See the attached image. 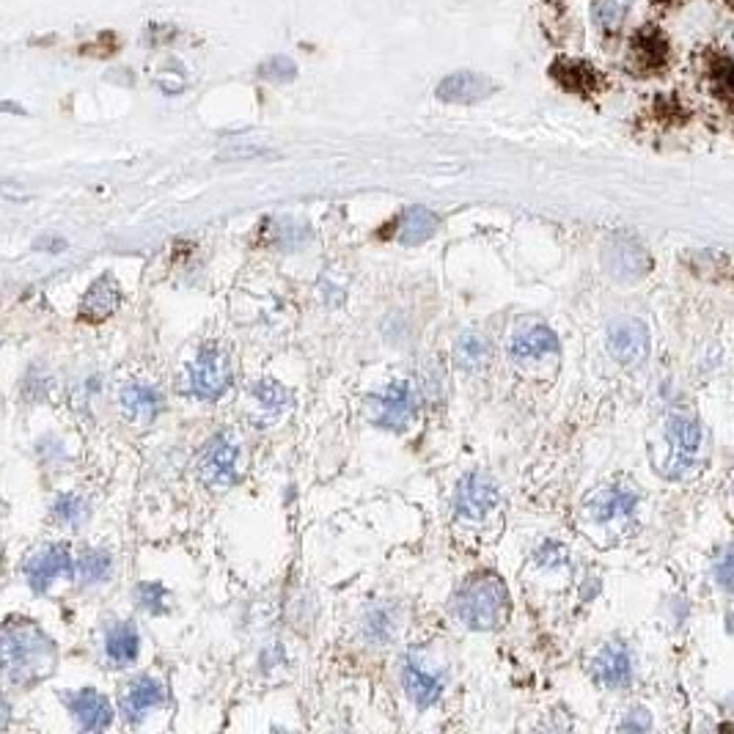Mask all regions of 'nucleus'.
<instances>
[{
    "mask_svg": "<svg viewBox=\"0 0 734 734\" xmlns=\"http://www.w3.org/2000/svg\"><path fill=\"white\" fill-rule=\"evenodd\" d=\"M111 567H113L111 553L94 550V553H86V556L77 561L75 575L80 578L83 583H100V581H105L107 575H111Z\"/></svg>",
    "mask_w": 734,
    "mask_h": 734,
    "instance_id": "nucleus-25",
    "label": "nucleus"
},
{
    "mask_svg": "<svg viewBox=\"0 0 734 734\" xmlns=\"http://www.w3.org/2000/svg\"><path fill=\"white\" fill-rule=\"evenodd\" d=\"M231 366L226 355L215 347H204L188 369V394L195 400L215 402L229 391Z\"/></svg>",
    "mask_w": 734,
    "mask_h": 734,
    "instance_id": "nucleus-3",
    "label": "nucleus"
},
{
    "mask_svg": "<svg viewBox=\"0 0 734 734\" xmlns=\"http://www.w3.org/2000/svg\"><path fill=\"white\" fill-rule=\"evenodd\" d=\"M594 680L608 691H622L633 682V658L624 644H608L597 653L592 663Z\"/></svg>",
    "mask_w": 734,
    "mask_h": 734,
    "instance_id": "nucleus-12",
    "label": "nucleus"
},
{
    "mask_svg": "<svg viewBox=\"0 0 734 734\" xmlns=\"http://www.w3.org/2000/svg\"><path fill=\"white\" fill-rule=\"evenodd\" d=\"M364 630L366 638H369L371 644H385V641H391V635H394V611L388 606H375L366 613Z\"/></svg>",
    "mask_w": 734,
    "mask_h": 734,
    "instance_id": "nucleus-26",
    "label": "nucleus"
},
{
    "mask_svg": "<svg viewBox=\"0 0 734 734\" xmlns=\"http://www.w3.org/2000/svg\"><path fill=\"white\" fill-rule=\"evenodd\" d=\"M237 457H240V443L231 432L210 438L199 457V477L206 488H229L237 482Z\"/></svg>",
    "mask_w": 734,
    "mask_h": 734,
    "instance_id": "nucleus-5",
    "label": "nucleus"
},
{
    "mask_svg": "<svg viewBox=\"0 0 734 734\" xmlns=\"http://www.w3.org/2000/svg\"><path fill=\"white\" fill-rule=\"evenodd\" d=\"M701 438H705V432H701V423L696 418L682 416V413H674V416L666 418V441L671 446V463L666 468L669 477H676V473L691 468V459L699 452Z\"/></svg>",
    "mask_w": 734,
    "mask_h": 734,
    "instance_id": "nucleus-7",
    "label": "nucleus"
},
{
    "mask_svg": "<svg viewBox=\"0 0 734 734\" xmlns=\"http://www.w3.org/2000/svg\"><path fill=\"white\" fill-rule=\"evenodd\" d=\"M66 707L72 710V716L77 718L80 729L86 732H102L113 723V710L111 701L102 694H97L94 687H83V691H72L64 696Z\"/></svg>",
    "mask_w": 734,
    "mask_h": 734,
    "instance_id": "nucleus-13",
    "label": "nucleus"
},
{
    "mask_svg": "<svg viewBox=\"0 0 734 734\" xmlns=\"http://www.w3.org/2000/svg\"><path fill=\"white\" fill-rule=\"evenodd\" d=\"M454 360H457L459 369L465 371H479L488 366L490 360V341L482 333H463L454 344Z\"/></svg>",
    "mask_w": 734,
    "mask_h": 734,
    "instance_id": "nucleus-21",
    "label": "nucleus"
},
{
    "mask_svg": "<svg viewBox=\"0 0 734 734\" xmlns=\"http://www.w3.org/2000/svg\"><path fill=\"white\" fill-rule=\"evenodd\" d=\"M603 265H606L608 276L617 278V281H638L649 270V256H646L644 248L638 245L630 237H617L606 245L603 251Z\"/></svg>",
    "mask_w": 734,
    "mask_h": 734,
    "instance_id": "nucleus-9",
    "label": "nucleus"
},
{
    "mask_svg": "<svg viewBox=\"0 0 734 734\" xmlns=\"http://www.w3.org/2000/svg\"><path fill=\"white\" fill-rule=\"evenodd\" d=\"M553 353H558V339L545 325H534V328L517 333L515 341H511V355L520 360L545 358V355Z\"/></svg>",
    "mask_w": 734,
    "mask_h": 734,
    "instance_id": "nucleus-18",
    "label": "nucleus"
},
{
    "mask_svg": "<svg viewBox=\"0 0 734 734\" xmlns=\"http://www.w3.org/2000/svg\"><path fill=\"white\" fill-rule=\"evenodd\" d=\"M619 729H622V732H649V729H653V718H649V712L638 707V710L628 712V718L619 723Z\"/></svg>",
    "mask_w": 734,
    "mask_h": 734,
    "instance_id": "nucleus-33",
    "label": "nucleus"
},
{
    "mask_svg": "<svg viewBox=\"0 0 734 734\" xmlns=\"http://www.w3.org/2000/svg\"><path fill=\"white\" fill-rule=\"evenodd\" d=\"M258 75L270 83H292L298 77V64L289 55H273V59H267L262 64Z\"/></svg>",
    "mask_w": 734,
    "mask_h": 734,
    "instance_id": "nucleus-29",
    "label": "nucleus"
},
{
    "mask_svg": "<svg viewBox=\"0 0 734 734\" xmlns=\"http://www.w3.org/2000/svg\"><path fill=\"white\" fill-rule=\"evenodd\" d=\"M454 617L470 630H498L509 617V592L493 572L470 575L452 599Z\"/></svg>",
    "mask_w": 734,
    "mask_h": 734,
    "instance_id": "nucleus-2",
    "label": "nucleus"
},
{
    "mask_svg": "<svg viewBox=\"0 0 734 734\" xmlns=\"http://www.w3.org/2000/svg\"><path fill=\"white\" fill-rule=\"evenodd\" d=\"M624 12H628V9H624V3H619V0H594L592 7L594 23L606 30L619 28L624 20Z\"/></svg>",
    "mask_w": 734,
    "mask_h": 734,
    "instance_id": "nucleus-28",
    "label": "nucleus"
},
{
    "mask_svg": "<svg viewBox=\"0 0 734 734\" xmlns=\"http://www.w3.org/2000/svg\"><path fill=\"white\" fill-rule=\"evenodd\" d=\"M23 570H25V578H28L30 589H34L36 594H45L55 578L72 575L75 567H72L69 547L50 545V547H45V550L34 553V556L25 561Z\"/></svg>",
    "mask_w": 734,
    "mask_h": 734,
    "instance_id": "nucleus-10",
    "label": "nucleus"
},
{
    "mask_svg": "<svg viewBox=\"0 0 734 734\" xmlns=\"http://www.w3.org/2000/svg\"><path fill=\"white\" fill-rule=\"evenodd\" d=\"M712 578L726 594H734V545L721 547L712 558Z\"/></svg>",
    "mask_w": 734,
    "mask_h": 734,
    "instance_id": "nucleus-27",
    "label": "nucleus"
},
{
    "mask_svg": "<svg viewBox=\"0 0 734 734\" xmlns=\"http://www.w3.org/2000/svg\"><path fill=\"white\" fill-rule=\"evenodd\" d=\"M118 303H122V289H118L116 278H113L111 273H105V276L97 278V281L86 289V294H83L80 317L86 319V322H102V319H107L111 314H116Z\"/></svg>",
    "mask_w": 734,
    "mask_h": 734,
    "instance_id": "nucleus-15",
    "label": "nucleus"
},
{
    "mask_svg": "<svg viewBox=\"0 0 734 734\" xmlns=\"http://www.w3.org/2000/svg\"><path fill=\"white\" fill-rule=\"evenodd\" d=\"M536 561H540L542 567H561L567 565V550L558 542H545V545L540 547V553H536Z\"/></svg>",
    "mask_w": 734,
    "mask_h": 734,
    "instance_id": "nucleus-32",
    "label": "nucleus"
},
{
    "mask_svg": "<svg viewBox=\"0 0 734 734\" xmlns=\"http://www.w3.org/2000/svg\"><path fill=\"white\" fill-rule=\"evenodd\" d=\"M165 599H168V592H165L163 583L149 581L138 586V603H141L149 613H165Z\"/></svg>",
    "mask_w": 734,
    "mask_h": 734,
    "instance_id": "nucleus-31",
    "label": "nucleus"
},
{
    "mask_svg": "<svg viewBox=\"0 0 734 734\" xmlns=\"http://www.w3.org/2000/svg\"><path fill=\"white\" fill-rule=\"evenodd\" d=\"M438 229H441V218L435 212L427 210V206H410L400 218V226H396V240L402 245H421Z\"/></svg>",
    "mask_w": 734,
    "mask_h": 734,
    "instance_id": "nucleus-17",
    "label": "nucleus"
},
{
    "mask_svg": "<svg viewBox=\"0 0 734 734\" xmlns=\"http://www.w3.org/2000/svg\"><path fill=\"white\" fill-rule=\"evenodd\" d=\"M253 396H256L258 405L267 407V410H283V407H289V400H292V396L273 380L258 382V385L253 388Z\"/></svg>",
    "mask_w": 734,
    "mask_h": 734,
    "instance_id": "nucleus-30",
    "label": "nucleus"
},
{
    "mask_svg": "<svg viewBox=\"0 0 734 734\" xmlns=\"http://www.w3.org/2000/svg\"><path fill=\"white\" fill-rule=\"evenodd\" d=\"M553 77H556L567 91H592L594 83H597V75L592 72V66L570 59H558L556 64H553Z\"/></svg>",
    "mask_w": 734,
    "mask_h": 734,
    "instance_id": "nucleus-23",
    "label": "nucleus"
},
{
    "mask_svg": "<svg viewBox=\"0 0 734 734\" xmlns=\"http://www.w3.org/2000/svg\"><path fill=\"white\" fill-rule=\"evenodd\" d=\"M495 91L493 80L479 72H454V75L443 77L438 83V100L448 102V105H477L484 102Z\"/></svg>",
    "mask_w": 734,
    "mask_h": 734,
    "instance_id": "nucleus-11",
    "label": "nucleus"
},
{
    "mask_svg": "<svg viewBox=\"0 0 734 734\" xmlns=\"http://www.w3.org/2000/svg\"><path fill=\"white\" fill-rule=\"evenodd\" d=\"M165 701V687L160 685L157 680L152 676H138V680L129 682L127 687L122 691V699H118V707H122L124 718L129 723H141L143 716L154 707H160Z\"/></svg>",
    "mask_w": 734,
    "mask_h": 734,
    "instance_id": "nucleus-14",
    "label": "nucleus"
},
{
    "mask_svg": "<svg viewBox=\"0 0 734 734\" xmlns=\"http://www.w3.org/2000/svg\"><path fill=\"white\" fill-rule=\"evenodd\" d=\"M122 410L127 413L129 418H152L157 416L160 407H163V396L154 385H147V382H129V385L122 388Z\"/></svg>",
    "mask_w": 734,
    "mask_h": 734,
    "instance_id": "nucleus-19",
    "label": "nucleus"
},
{
    "mask_svg": "<svg viewBox=\"0 0 734 734\" xmlns=\"http://www.w3.org/2000/svg\"><path fill=\"white\" fill-rule=\"evenodd\" d=\"M55 663H59V653L53 638L34 622L20 619L3 628V666L14 685H36L53 674Z\"/></svg>",
    "mask_w": 734,
    "mask_h": 734,
    "instance_id": "nucleus-1",
    "label": "nucleus"
},
{
    "mask_svg": "<svg viewBox=\"0 0 734 734\" xmlns=\"http://www.w3.org/2000/svg\"><path fill=\"white\" fill-rule=\"evenodd\" d=\"M635 506H638V495L630 490H606V493L594 495L592 515L597 520H613V517L633 515Z\"/></svg>",
    "mask_w": 734,
    "mask_h": 734,
    "instance_id": "nucleus-22",
    "label": "nucleus"
},
{
    "mask_svg": "<svg viewBox=\"0 0 734 734\" xmlns=\"http://www.w3.org/2000/svg\"><path fill=\"white\" fill-rule=\"evenodd\" d=\"M53 515L61 526H66V529H77V526H83V520L89 517V506H86V501L77 493H64L55 498Z\"/></svg>",
    "mask_w": 734,
    "mask_h": 734,
    "instance_id": "nucleus-24",
    "label": "nucleus"
},
{
    "mask_svg": "<svg viewBox=\"0 0 734 734\" xmlns=\"http://www.w3.org/2000/svg\"><path fill=\"white\" fill-rule=\"evenodd\" d=\"M402 685H405L407 696H410V701L418 710H427L443 696L441 676L418 666L416 660H405V666H402Z\"/></svg>",
    "mask_w": 734,
    "mask_h": 734,
    "instance_id": "nucleus-16",
    "label": "nucleus"
},
{
    "mask_svg": "<svg viewBox=\"0 0 734 734\" xmlns=\"http://www.w3.org/2000/svg\"><path fill=\"white\" fill-rule=\"evenodd\" d=\"M369 421L382 429H407V423L418 416V396L410 382H391L382 394L366 400Z\"/></svg>",
    "mask_w": 734,
    "mask_h": 734,
    "instance_id": "nucleus-4",
    "label": "nucleus"
},
{
    "mask_svg": "<svg viewBox=\"0 0 734 734\" xmlns=\"http://www.w3.org/2000/svg\"><path fill=\"white\" fill-rule=\"evenodd\" d=\"M498 504V484L493 477L473 470L468 477L459 479L457 493H454V511L465 520H482L493 506Z\"/></svg>",
    "mask_w": 734,
    "mask_h": 734,
    "instance_id": "nucleus-8",
    "label": "nucleus"
},
{
    "mask_svg": "<svg viewBox=\"0 0 734 734\" xmlns=\"http://www.w3.org/2000/svg\"><path fill=\"white\" fill-rule=\"evenodd\" d=\"M608 353L622 366H638L649 358V328L635 317L608 325Z\"/></svg>",
    "mask_w": 734,
    "mask_h": 734,
    "instance_id": "nucleus-6",
    "label": "nucleus"
},
{
    "mask_svg": "<svg viewBox=\"0 0 734 734\" xmlns=\"http://www.w3.org/2000/svg\"><path fill=\"white\" fill-rule=\"evenodd\" d=\"M729 7H732V9H734V0H729Z\"/></svg>",
    "mask_w": 734,
    "mask_h": 734,
    "instance_id": "nucleus-34",
    "label": "nucleus"
},
{
    "mask_svg": "<svg viewBox=\"0 0 734 734\" xmlns=\"http://www.w3.org/2000/svg\"><path fill=\"white\" fill-rule=\"evenodd\" d=\"M138 646H141V635L132 622H122L107 633L105 638V653L113 663L129 666L138 658Z\"/></svg>",
    "mask_w": 734,
    "mask_h": 734,
    "instance_id": "nucleus-20",
    "label": "nucleus"
}]
</instances>
